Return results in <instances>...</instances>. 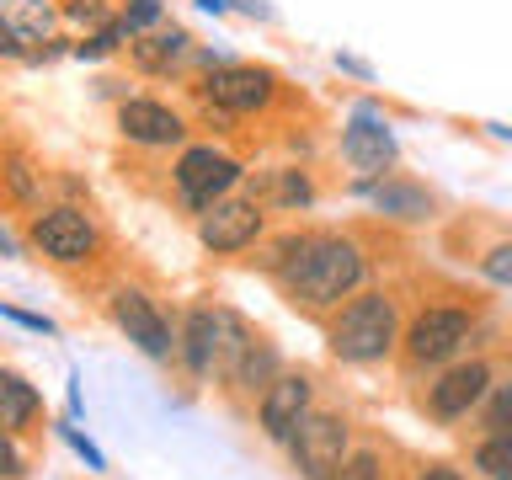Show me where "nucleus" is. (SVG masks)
<instances>
[{
  "instance_id": "nucleus-1",
  "label": "nucleus",
  "mask_w": 512,
  "mask_h": 480,
  "mask_svg": "<svg viewBox=\"0 0 512 480\" xmlns=\"http://www.w3.org/2000/svg\"><path fill=\"white\" fill-rule=\"evenodd\" d=\"M368 278H374V251L358 230H310L304 251L272 278V288L288 299V310L326 320L336 304L368 288Z\"/></svg>"
},
{
  "instance_id": "nucleus-2",
  "label": "nucleus",
  "mask_w": 512,
  "mask_h": 480,
  "mask_svg": "<svg viewBox=\"0 0 512 480\" xmlns=\"http://www.w3.org/2000/svg\"><path fill=\"white\" fill-rule=\"evenodd\" d=\"M326 331V352L347 368H379L400 358V336H406V304H400L395 288L384 283H368L358 288L347 304L320 320Z\"/></svg>"
},
{
  "instance_id": "nucleus-3",
  "label": "nucleus",
  "mask_w": 512,
  "mask_h": 480,
  "mask_svg": "<svg viewBox=\"0 0 512 480\" xmlns=\"http://www.w3.org/2000/svg\"><path fill=\"white\" fill-rule=\"evenodd\" d=\"M251 336L256 326L240 310L198 299L182 310V326H176V363L187 368L192 384H224Z\"/></svg>"
},
{
  "instance_id": "nucleus-4",
  "label": "nucleus",
  "mask_w": 512,
  "mask_h": 480,
  "mask_svg": "<svg viewBox=\"0 0 512 480\" xmlns=\"http://www.w3.org/2000/svg\"><path fill=\"white\" fill-rule=\"evenodd\" d=\"M187 96L192 102H208V107H224L240 123H267L294 102V86H288L272 64L224 59L214 70H203L198 80H187Z\"/></svg>"
},
{
  "instance_id": "nucleus-5",
  "label": "nucleus",
  "mask_w": 512,
  "mask_h": 480,
  "mask_svg": "<svg viewBox=\"0 0 512 480\" xmlns=\"http://www.w3.org/2000/svg\"><path fill=\"white\" fill-rule=\"evenodd\" d=\"M480 336V310L464 299H422L406 315L400 336V368L406 374H432V368L464 358Z\"/></svg>"
},
{
  "instance_id": "nucleus-6",
  "label": "nucleus",
  "mask_w": 512,
  "mask_h": 480,
  "mask_svg": "<svg viewBox=\"0 0 512 480\" xmlns=\"http://www.w3.org/2000/svg\"><path fill=\"white\" fill-rule=\"evenodd\" d=\"M246 176H251L246 155L230 150L224 139H187L166 166V187L182 214H203V208L246 187Z\"/></svg>"
},
{
  "instance_id": "nucleus-7",
  "label": "nucleus",
  "mask_w": 512,
  "mask_h": 480,
  "mask_svg": "<svg viewBox=\"0 0 512 480\" xmlns=\"http://www.w3.org/2000/svg\"><path fill=\"white\" fill-rule=\"evenodd\" d=\"M27 246L48 267L75 272V267H96L107 256V230L86 203L59 198V203H43L38 214H27Z\"/></svg>"
},
{
  "instance_id": "nucleus-8",
  "label": "nucleus",
  "mask_w": 512,
  "mask_h": 480,
  "mask_svg": "<svg viewBox=\"0 0 512 480\" xmlns=\"http://www.w3.org/2000/svg\"><path fill=\"white\" fill-rule=\"evenodd\" d=\"M336 155H342V166L352 171V182H347L352 198H358L363 187L384 182V176L400 166L395 123H390V112H384L374 96H363V102H352V107H347L342 134H336Z\"/></svg>"
},
{
  "instance_id": "nucleus-9",
  "label": "nucleus",
  "mask_w": 512,
  "mask_h": 480,
  "mask_svg": "<svg viewBox=\"0 0 512 480\" xmlns=\"http://www.w3.org/2000/svg\"><path fill=\"white\" fill-rule=\"evenodd\" d=\"M491 384H496V363L480 358V352H464V358L432 368L427 390L416 395V406H422L427 422L459 427V422H475V411H480V400L491 395Z\"/></svg>"
},
{
  "instance_id": "nucleus-10",
  "label": "nucleus",
  "mask_w": 512,
  "mask_h": 480,
  "mask_svg": "<svg viewBox=\"0 0 512 480\" xmlns=\"http://www.w3.org/2000/svg\"><path fill=\"white\" fill-rule=\"evenodd\" d=\"M352 448H358L352 443V416L342 406H315L294 427V438L283 443V454L299 480H336V470L347 464Z\"/></svg>"
},
{
  "instance_id": "nucleus-11",
  "label": "nucleus",
  "mask_w": 512,
  "mask_h": 480,
  "mask_svg": "<svg viewBox=\"0 0 512 480\" xmlns=\"http://www.w3.org/2000/svg\"><path fill=\"white\" fill-rule=\"evenodd\" d=\"M112 123H118V139L134 144V150H150V155H176L182 144L192 139V112L166 102V96H144V91H128L118 107H112Z\"/></svg>"
},
{
  "instance_id": "nucleus-12",
  "label": "nucleus",
  "mask_w": 512,
  "mask_h": 480,
  "mask_svg": "<svg viewBox=\"0 0 512 480\" xmlns=\"http://www.w3.org/2000/svg\"><path fill=\"white\" fill-rule=\"evenodd\" d=\"M267 219H272L267 208L240 187V192H230V198H219L214 208L192 214V235H198V246L208 256H246V251H256L272 235Z\"/></svg>"
},
{
  "instance_id": "nucleus-13",
  "label": "nucleus",
  "mask_w": 512,
  "mask_h": 480,
  "mask_svg": "<svg viewBox=\"0 0 512 480\" xmlns=\"http://www.w3.org/2000/svg\"><path fill=\"white\" fill-rule=\"evenodd\" d=\"M107 320H112V326H118L150 363H171V358H176V326H171V315L160 310V299H155L144 283L107 288Z\"/></svg>"
},
{
  "instance_id": "nucleus-14",
  "label": "nucleus",
  "mask_w": 512,
  "mask_h": 480,
  "mask_svg": "<svg viewBox=\"0 0 512 480\" xmlns=\"http://www.w3.org/2000/svg\"><path fill=\"white\" fill-rule=\"evenodd\" d=\"M315 406H320V400H315V374H304V368H283V374L256 395V432H262L267 443L283 448L288 438H294V427Z\"/></svg>"
},
{
  "instance_id": "nucleus-15",
  "label": "nucleus",
  "mask_w": 512,
  "mask_h": 480,
  "mask_svg": "<svg viewBox=\"0 0 512 480\" xmlns=\"http://www.w3.org/2000/svg\"><path fill=\"white\" fill-rule=\"evenodd\" d=\"M192 54H198V38H192L182 22H160L155 32H139V38L123 48L128 70L139 80H187Z\"/></svg>"
},
{
  "instance_id": "nucleus-16",
  "label": "nucleus",
  "mask_w": 512,
  "mask_h": 480,
  "mask_svg": "<svg viewBox=\"0 0 512 480\" xmlns=\"http://www.w3.org/2000/svg\"><path fill=\"white\" fill-rule=\"evenodd\" d=\"M358 198L379 214V224H432L438 219V192L427 182H416L406 171H390L384 182L363 187Z\"/></svg>"
},
{
  "instance_id": "nucleus-17",
  "label": "nucleus",
  "mask_w": 512,
  "mask_h": 480,
  "mask_svg": "<svg viewBox=\"0 0 512 480\" xmlns=\"http://www.w3.org/2000/svg\"><path fill=\"white\" fill-rule=\"evenodd\" d=\"M246 192L267 214H310L320 203V182L310 166H267L246 176Z\"/></svg>"
},
{
  "instance_id": "nucleus-18",
  "label": "nucleus",
  "mask_w": 512,
  "mask_h": 480,
  "mask_svg": "<svg viewBox=\"0 0 512 480\" xmlns=\"http://www.w3.org/2000/svg\"><path fill=\"white\" fill-rule=\"evenodd\" d=\"M0 198H6L11 208H27V214H38V208L48 203L43 160L16 139H0Z\"/></svg>"
},
{
  "instance_id": "nucleus-19",
  "label": "nucleus",
  "mask_w": 512,
  "mask_h": 480,
  "mask_svg": "<svg viewBox=\"0 0 512 480\" xmlns=\"http://www.w3.org/2000/svg\"><path fill=\"white\" fill-rule=\"evenodd\" d=\"M283 368H288V363H283L278 342H272V336H262V331H256L251 342H246V352H240V358H235L230 379H224L219 390H224V395H235V400H251V406H256V395H262L267 384H272V379L283 374Z\"/></svg>"
},
{
  "instance_id": "nucleus-20",
  "label": "nucleus",
  "mask_w": 512,
  "mask_h": 480,
  "mask_svg": "<svg viewBox=\"0 0 512 480\" xmlns=\"http://www.w3.org/2000/svg\"><path fill=\"white\" fill-rule=\"evenodd\" d=\"M38 416H43L38 384H27L16 368H0V427H6L11 438H22V432L38 427Z\"/></svg>"
},
{
  "instance_id": "nucleus-21",
  "label": "nucleus",
  "mask_w": 512,
  "mask_h": 480,
  "mask_svg": "<svg viewBox=\"0 0 512 480\" xmlns=\"http://www.w3.org/2000/svg\"><path fill=\"white\" fill-rule=\"evenodd\" d=\"M6 16L16 22V32L27 38V48H43L48 38H59L64 6H59V0H6Z\"/></svg>"
},
{
  "instance_id": "nucleus-22",
  "label": "nucleus",
  "mask_w": 512,
  "mask_h": 480,
  "mask_svg": "<svg viewBox=\"0 0 512 480\" xmlns=\"http://www.w3.org/2000/svg\"><path fill=\"white\" fill-rule=\"evenodd\" d=\"M496 432H512V374L496 379L475 411V438H496Z\"/></svg>"
},
{
  "instance_id": "nucleus-23",
  "label": "nucleus",
  "mask_w": 512,
  "mask_h": 480,
  "mask_svg": "<svg viewBox=\"0 0 512 480\" xmlns=\"http://www.w3.org/2000/svg\"><path fill=\"white\" fill-rule=\"evenodd\" d=\"M64 6V22L70 27H86V32H102L118 22V11H123V0H59Z\"/></svg>"
},
{
  "instance_id": "nucleus-24",
  "label": "nucleus",
  "mask_w": 512,
  "mask_h": 480,
  "mask_svg": "<svg viewBox=\"0 0 512 480\" xmlns=\"http://www.w3.org/2000/svg\"><path fill=\"white\" fill-rule=\"evenodd\" d=\"M128 48V32L112 22V27H102V32H86L75 48H70V59H80V64H102V59H118Z\"/></svg>"
},
{
  "instance_id": "nucleus-25",
  "label": "nucleus",
  "mask_w": 512,
  "mask_h": 480,
  "mask_svg": "<svg viewBox=\"0 0 512 480\" xmlns=\"http://www.w3.org/2000/svg\"><path fill=\"white\" fill-rule=\"evenodd\" d=\"M336 480H390V454L379 443H358L347 454V464L336 470Z\"/></svg>"
},
{
  "instance_id": "nucleus-26",
  "label": "nucleus",
  "mask_w": 512,
  "mask_h": 480,
  "mask_svg": "<svg viewBox=\"0 0 512 480\" xmlns=\"http://www.w3.org/2000/svg\"><path fill=\"white\" fill-rule=\"evenodd\" d=\"M475 272H480L491 288H512V235L491 240V246L475 256Z\"/></svg>"
},
{
  "instance_id": "nucleus-27",
  "label": "nucleus",
  "mask_w": 512,
  "mask_h": 480,
  "mask_svg": "<svg viewBox=\"0 0 512 480\" xmlns=\"http://www.w3.org/2000/svg\"><path fill=\"white\" fill-rule=\"evenodd\" d=\"M160 22H166V0H123V11H118V27L128 32V43L139 32H155Z\"/></svg>"
},
{
  "instance_id": "nucleus-28",
  "label": "nucleus",
  "mask_w": 512,
  "mask_h": 480,
  "mask_svg": "<svg viewBox=\"0 0 512 480\" xmlns=\"http://www.w3.org/2000/svg\"><path fill=\"white\" fill-rule=\"evenodd\" d=\"M59 438L70 443V448H75L80 459H86V470H91V475H102V470H107V454H102V448H96V443H91V438H86V432H80V427L59 422Z\"/></svg>"
},
{
  "instance_id": "nucleus-29",
  "label": "nucleus",
  "mask_w": 512,
  "mask_h": 480,
  "mask_svg": "<svg viewBox=\"0 0 512 480\" xmlns=\"http://www.w3.org/2000/svg\"><path fill=\"white\" fill-rule=\"evenodd\" d=\"M0 480H27V454L16 448L6 427H0Z\"/></svg>"
},
{
  "instance_id": "nucleus-30",
  "label": "nucleus",
  "mask_w": 512,
  "mask_h": 480,
  "mask_svg": "<svg viewBox=\"0 0 512 480\" xmlns=\"http://www.w3.org/2000/svg\"><path fill=\"white\" fill-rule=\"evenodd\" d=\"M32 48H27V38L16 32V22L6 16V6H0V59H27Z\"/></svg>"
},
{
  "instance_id": "nucleus-31",
  "label": "nucleus",
  "mask_w": 512,
  "mask_h": 480,
  "mask_svg": "<svg viewBox=\"0 0 512 480\" xmlns=\"http://www.w3.org/2000/svg\"><path fill=\"white\" fill-rule=\"evenodd\" d=\"M0 320H16L22 331H38V336H59V326L48 315H32V310H16V304H0Z\"/></svg>"
},
{
  "instance_id": "nucleus-32",
  "label": "nucleus",
  "mask_w": 512,
  "mask_h": 480,
  "mask_svg": "<svg viewBox=\"0 0 512 480\" xmlns=\"http://www.w3.org/2000/svg\"><path fill=\"white\" fill-rule=\"evenodd\" d=\"M411 480H470V470H459V464H448V459H427V464H416Z\"/></svg>"
},
{
  "instance_id": "nucleus-33",
  "label": "nucleus",
  "mask_w": 512,
  "mask_h": 480,
  "mask_svg": "<svg viewBox=\"0 0 512 480\" xmlns=\"http://www.w3.org/2000/svg\"><path fill=\"white\" fill-rule=\"evenodd\" d=\"M336 70L352 75V80H363V86H374V64H363L358 54H336Z\"/></svg>"
},
{
  "instance_id": "nucleus-34",
  "label": "nucleus",
  "mask_w": 512,
  "mask_h": 480,
  "mask_svg": "<svg viewBox=\"0 0 512 480\" xmlns=\"http://www.w3.org/2000/svg\"><path fill=\"white\" fill-rule=\"evenodd\" d=\"M230 11L251 16V22H278V11H272L267 0H230Z\"/></svg>"
},
{
  "instance_id": "nucleus-35",
  "label": "nucleus",
  "mask_w": 512,
  "mask_h": 480,
  "mask_svg": "<svg viewBox=\"0 0 512 480\" xmlns=\"http://www.w3.org/2000/svg\"><path fill=\"white\" fill-rule=\"evenodd\" d=\"M0 251H6V256H22V240H16L6 224H0Z\"/></svg>"
},
{
  "instance_id": "nucleus-36",
  "label": "nucleus",
  "mask_w": 512,
  "mask_h": 480,
  "mask_svg": "<svg viewBox=\"0 0 512 480\" xmlns=\"http://www.w3.org/2000/svg\"><path fill=\"white\" fill-rule=\"evenodd\" d=\"M198 11H208V16H230V0H198Z\"/></svg>"
},
{
  "instance_id": "nucleus-37",
  "label": "nucleus",
  "mask_w": 512,
  "mask_h": 480,
  "mask_svg": "<svg viewBox=\"0 0 512 480\" xmlns=\"http://www.w3.org/2000/svg\"><path fill=\"white\" fill-rule=\"evenodd\" d=\"M480 128H486L491 139H502V144H512V128H507V123H480Z\"/></svg>"
},
{
  "instance_id": "nucleus-38",
  "label": "nucleus",
  "mask_w": 512,
  "mask_h": 480,
  "mask_svg": "<svg viewBox=\"0 0 512 480\" xmlns=\"http://www.w3.org/2000/svg\"><path fill=\"white\" fill-rule=\"evenodd\" d=\"M491 480H512V464H507V470H502V475H491Z\"/></svg>"
}]
</instances>
